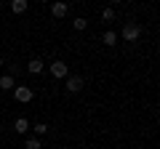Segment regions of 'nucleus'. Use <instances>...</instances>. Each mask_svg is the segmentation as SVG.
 <instances>
[{"label":"nucleus","mask_w":160,"mask_h":149,"mask_svg":"<svg viewBox=\"0 0 160 149\" xmlns=\"http://www.w3.org/2000/svg\"><path fill=\"white\" fill-rule=\"evenodd\" d=\"M51 13H53L56 19H64V16H67V3H53V6H51Z\"/></svg>","instance_id":"obj_8"},{"label":"nucleus","mask_w":160,"mask_h":149,"mask_svg":"<svg viewBox=\"0 0 160 149\" xmlns=\"http://www.w3.org/2000/svg\"><path fill=\"white\" fill-rule=\"evenodd\" d=\"M32 131H35V138H38V136H46V133H48V125H46V123H35Z\"/></svg>","instance_id":"obj_11"},{"label":"nucleus","mask_w":160,"mask_h":149,"mask_svg":"<svg viewBox=\"0 0 160 149\" xmlns=\"http://www.w3.org/2000/svg\"><path fill=\"white\" fill-rule=\"evenodd\" d=\"M102 43H104V46H109V48H112V46H118V32L107 29V32L102 35Z\"/></svg>","instance_id":"obj_7"},{"label":"nucleus","mask_w":160,"mask_h":149,"mask_svg":"<svg viewBox=\"0 0 160 149\" xmlns=\"http://www.w3.org/2000/svg\"><path fill=\"white\" fill-rule=\"evenodd\" d=\"M11 11L13 13H24L27 11V0H11Z\"/></svg>","instance_id":"obj_10"},{"label":"nucleus","mask_w":160,"mask_h":149,"mask_svg":"<svg viewBox=\"0 0 160 149\" xmlns=\"http://www.w3.org/2000/svg\"><path fill=\"white\" fill-rule=\"evenodd\" d=\"M72 27L78 29V32H83V29L88 27V22H86V19H83V16H78V19H75V22H72Z\"/></svg>","instance_id":"obj_13"},{"label":"nucleus","mask_w":160,"mask_h":149,"mask_svg":"<svg viewBox=\"0 0 160 149\" xmlns=\"http://www.w3.org/2000/svg\"><path fill=\"white\" fill-rule=\"evenodd\" d=\"M139 35H142V27H139L136 22H131V24H126V27H123V40L133 43V40L139 37Z\"/></svg>","instance_id":"obj_2"},{"label":"nucleus","mask_w":160,"mask_h":149,"mask_svg":"<svg viewBox=\"0 0 160 149\" xmlns=\"http://www.w3.org/2000/svg\"><path fill=\"white\" fill-rule=\"evenodd\" d=\"M24 149H43V147H40V138H27V141H24Z\"/></svg>","instance_id":"obj_12"},{"label":"nucleus","mask_w":160,"mask_h":149,"mask_svg":"<svg viewBox=\"0 0 160 149\" xmlns=\"http://www.w3.org/2000/svg\"><path fill=\"white\" fill-rule=\"evenodd\" d=\"M102 19H104V22H112V19H115V11H112V8H104V11H102Z\"/></svg>","instance_id":"obj_14"},{"label":"nucleus","mask_w":160,"mask_h":149,"mask_svg":"<svg viewBox=\"0 0 160 149\" xmlns=\"http://www.w3.org/2000/svg\"><path fill=\"white\" fill-rule=\"evenodd\" d=\"M48 72H51L53 77H56V80H64V77L69 74V67H67L64 61H59V59H56V61H51V64H48Z\"/></svg>","instance_id":"obj_1"},{"label":"nucleus","mask_w":160,"mask_h":149,"mask_svg":"<svg viewBox=\"0 0 160 149\" xmlns=\"http://www.w3.org/2000/svg\"><path fill=\"white\" fill-rule=\"evenodd\" d=\"M13 99L22 101V104L32 101V88H29V85H16V88H13Z\"/></svg>","instance_id":"obj_3"},{"label":"nucleus","mask_w":160,"mask_h":149,"mask_svg":"<svg viewBox=\"0 0 160 149\" xmlns=\"http://www.w3.org/2000/svg\"><path fill=\"white\" fill-rule=\"evenodd\" d=\"M16 88V80L11 74H0V91H13Z\"/></svg>","instance_id":"obj_6"},{"label":"nucleus","mask_w":160,"mask_h":149,"mask_svg":"<svg viewBox=\"0 0 160 149\" xmlns=\"http://www.w3.org/2000/svg\"><path fill=\"white\" fill-rule=\"evenodd\" d=\"M0 67H3V56H0Z\"/></svg>","instance_id":"obj_15"},{"label":"nucleus","mask_w":160,"mask_h":149,"mask_svg":"<svg viewBox=\"0 0 160 149\" xmlns=\"http://www.w3.org/2000/svg\"><path fill=\"white\" fill-rule=\"evenodd\" d=\"M86 85V83H83V77H80V74H67V91L69 93H80V88Z\"/></svg>","instance_id":"obj_4"},{"label":"nucleus","mask_w":160,"mask_h":149,"mask_svg":"<svg viewBox=\"0 0 160 149\" xmlns=\"http://www.w3.org/2000/svg\"><path fill=\"white\" fill-rule=\"evenodd\" d=\"M43 69H46L43 59H29V61H27V72H29V74H40Z\"/></svg>","instance_id":"obj_5"},{"label":"nucleus","mask_w":160,"mask_h":149,"mask_svg":"<svg viewBox=\"0 0 160 149\" xmlns=\"http://www.w3.org/2000/svg\"><path fill=\"white\" fill-rule=\"evenodd\" d=\"M13 131H16V133H27V131H29V123L24 120V117H16V123H13Z\"/></svg>","instance_id":"obj_9"}]
</instances>
